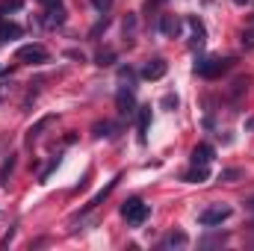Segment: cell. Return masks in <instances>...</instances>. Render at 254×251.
Here are the masks:
<instances>
[{
	"label": "cell",
	"instance_id": "1",
	"mask_svg": "<svg viewBox=\"0 0 254 251\" xmlns=\"http://www.w3.org/2000/svg\"><path fill=\"white\" fill-rule=\"evenodd\" d=\"M148 213H151V210H148V204H145V201H139V198H130L125 207H122V216L127 219V225H142V222L148 219Z\"/></svg>",
	"mask_w": 254,
	"mask_h": 251
},
{
	"label": "cell",
	"instance_id": "2",
	"mask_svg": "<svg viewBox=\"0 0 254 251\" xmlns=\"http://www.w3.org/2000/svg\"><path fill=\"white\" fill-rule=\"evenodd\" d=\"M231 207L228 204H216V207H207V210H201V216H198V222L201 225H207V228H213V225H222L225 219H231Z\"/></svg>",
	"mask_w": 254,
	"mask_h": 251
},
{
	"label": "cell",
	"instance_id": "3",
	"mask_svg": "<svg viewBox=\"0 0 254 251\" xmlns=\"http://www.w3.org/2000/svg\"><path fill=\"white\" fill-rule=\"evenodd\" d=\"M195 68H198V74H201V77L213 80V77H219V74H225V71L231 68V60H219V57H210V60H201V63L195 65Z\"/></svg>",
	"mask_w": 254,
	"mask_h": 251
},
{
	"label": "cell",
	"instance_id": "4",
	"mask_svg": "<svg viewBox=\"0 0 254 251\" xmlns=\"http://www.w3.org/2000/svg\"><path fill=\"white\" fill-rule=\"evenodd\" d=\"M18 63H24V65H42V63H48V51L42 48V45H24V48H18Z\"/></svg>",
	"mask_w": 254,
	"mask_h": 251
},
{
	"label": "cell",
	"instance_id": "5",
	"mask_svg": "<svg viewBox=\"0 0 254 251\" xmlns=\"http://www.w3.org/2000/svg\"><path fill=\"white\" fill-rule=\"evenodd\" d=\"M116 107H119L122 116H130V113L136 110V98H133V89H130V86H122V89H119V95H116Z\"/></svg>",
	"mask_w": 254,
	"mask_h": 251
},
{
	"label": "cell",
	"instance_id": "6",
	"mask_svg": "<svg viewBox=\"0 0 254 251\" xmlns=\"http://www.w3.org/2000/svg\"><path fill=\"white\" fill-rule=\"evenodd\" d=\"M166 68H169L166 60H148L145 68H142V77H145V80H160V77L166 74Z\"/></svg>",
	"mask_w": 254,
	"mask_h": 251
},
{
	"label": "cell",
	"instance_id": "7",
	"mask_svg": "<svg viewBox=\"0 0 254 251\" xmlns=\"http://www.w3.org/2000/svg\"><path fill=\"white\" fill-rule=\"evenodd\" d=\"M213 163V148L210 145H198L192 151V166H210Z\"/></svg>",
	"mask_w": 254,
	"mask_h": 251
},
{
	"label": "cell",
	"instance_id": "8",
	"mask_svg": "<svg viewBox=\"0 0 254 251\" xmlns=\"http://www.w3.org/2000/svg\"><path fill=\"white\" fill-rule=\"evenodd\" d=\"M45 24H48V27H60V24H65L63 3H60V6H51V9H45Z\"/></svg>",
	"mask_w": 254,
	"mask_h": 251
},
{
	"label": "cell",
	"instance_id": "9",
	"mask_svg": "<svg viewBox=\"0 0 254 251\" xmlns=\"http://www.w3.org/2000/svg\"><path fill=\"white\" fill-rule=\"evenodd\" d=\"M160 30H163L166 36H178V33H181V21H178L175 15H166V18L160 21Z\"/></svg>",
	"mask_w": 254,
	"mask_h": 251
},
{
	"label": "cell",
	"instance_id": "10",
	"mask_svg": "<svg viewBox=\"0 0 254 251\" xmlns=\"http://www.w3.org/2000/svg\"><path fill=\"white\" fill-rule=\"evenodd\" d=\"M207 178H210L207 166H195V169H190V172L184 175V181H190V184H201V181H207Z\"/></svg>",
	"mask_w": 254,
	"mask_h": 251
},
{
	"label": "cell",
	"instance_id": "11",
	"mask_svg": "<svg viewBox=\"0 0 254 251\" xmlns=\"http://www.w3.org/2000/svg\"><path fill=\"white\" fill-rule=\"evenodd\" d=\"M184 246H187V234H169L160 243V249H184Z\"/></svg>",
	"mask_w": 254,
	"mask_h": 251
},
{
	"label": "cell",
	"instance_id": "12",
	"mask_svg": "<svg viewBox=\"0 0 254 251\" xmlns=\"http://www.w3.org/2000/svg\"><path fill=\"white\" fill-rule=\"evenodd\" d=\"M148 125H151V110L142 107V110H139V139H142V142L148 139Z\"/></svg>",
	"mask_w": 254,
	"mask_h": 251
},
{
	"label": "cell",
	"instance_id": "13",
	"mask_svg": "<svg viewBox=\"0 0 254 251\" xmlns=\"http://www.w3.org/2000/svg\"><path fill=\"white\" fill-rule=\"evenodd\" d=\"M51 122H54V116H45L42 122H36V125L30 127V133H27V139H30V142H33V139H39V136H42V130H45V127L51 125Z\"/></svg>",
	"mask_w": 254,
	"mask_h": 251
},
{
	"label": "cell",
	"instance_id": "14",
	"mask_svg": "<svg viewBox=\"0 0 254 251\" xmlns=\"http://www.w3.org/2000/svg\"><path fill=\"white\" fill-rule=\"evenodd\" d=\"M21 36V27L18 24H3L0 27V39H18Z\"/></svg>",
	"mask_w": 254,
	"mask_h": 251
},
{
	"label": "cell",
	"instance_id": "15",
	"mask_svg": "<svg viewBox=\"0 0 254 251\" xmlns=\"http://www.w3.org/2000/svg\"><path fill=\"white\" fill-rule=\"evenodd\" d=\"M119 80H122V83H127V86L133 89V83H136V74H133L130 68H122V71H119Z\"/></svg>",
	"mask_w": 254,
	"mask_h": 251
},
{
	"label": "cell",
	"instance_id": "16",
	"mask_svg": "<svg viewBox=\"0 0 254 251\" xmlns=\"http://www.w3.org/2000/svg\"><path fill=\"white\" fill-rule=\"evenodd\" d=\"M110 130H113L110 122H98V125H95V136H113Z\"/></svg>",
	"mask_w": 254,
	"mask_h": 251
},
{
	"label": "cell",
	"instance_id": "17",
	"mask_svg": "<svg viewBox=\"0 0 254 251\" xmlns=\"http://www.w3.org/2000/svg\"><path fill=\"white\" fill-rule=\"evenodd\" d=\"M92 6H95L98 12H110V9H113V0H92Z\"/></svg>",
	"mask_w": 254,
	"mask_h": 251
},
{
	"label": "cell",
	"instance_id": "18",
	"mask_svg": "<svg viewBox=\"0 0 254 251\" xmlns=\"http://www.w3.org/2000/svg\"><path fill=\"white\" fill-rule=\"evenodd\" d=\"M113 57H116L113 51H101V54H98V65H110L113 63Z\"/></svg>",
	"mask_w": 254,
	"mask_h": 251
},
{
	"label": "cell",
	"instance_id": "19",
	"mask_svg": "<svg viewBox=\"0 0 254 251\" xmlns=\"http://www.w3.org/2000/svg\"><path fill=\"white\" fill-rule=\"evenodd\" d=\"M243 45H246V48H254V30H246V33H243Z\"/></svg>",
	"mask_w": 254,
	"mask_h": 251
},
{
	"label": "cell",
	"instance_id": "20",
	"mask_svg": "<svg viewBox=\"0 0 254 251\" xmlns=\"http://www.w3.org/2000/svg\"><path fill=\"white\" fill-rule=\"evenodd\" d=\"M39 3H42V6H45V9H51V6H60V3H63V0H39Z\"/></svg>",
	"mask_w": 254,
	"mask_h": 251
},
{
	"label": "cell",
	"instance_id": "21",
	"mask_svg": "<svg viewBox=\"0 0 254 251\" xmlns=\"http://www.w3.org/2000/svg\"><path fill=\"white\" fill-rule=\"evenodd\" d=\"M234 3H240V6H243V3H249V0H234Z\"/></svg>",
	"mask_w": 254,
	"mask_h": 251
},
{
	"label": "cell",
	"instance_id": "22",
	"mask_svg": "<svg viewBox=\"0 0 254 251\" xmlns=\"http://www.w3.org/2000/svg\"><path fill=\"white\" fill-rule=\"evenodd\" d=\"M249 207H252V210H254V201H252V204H249Z\"/></svg>",
	"mask_w": 254,
	"mask_h": 251
}]
</instances>
